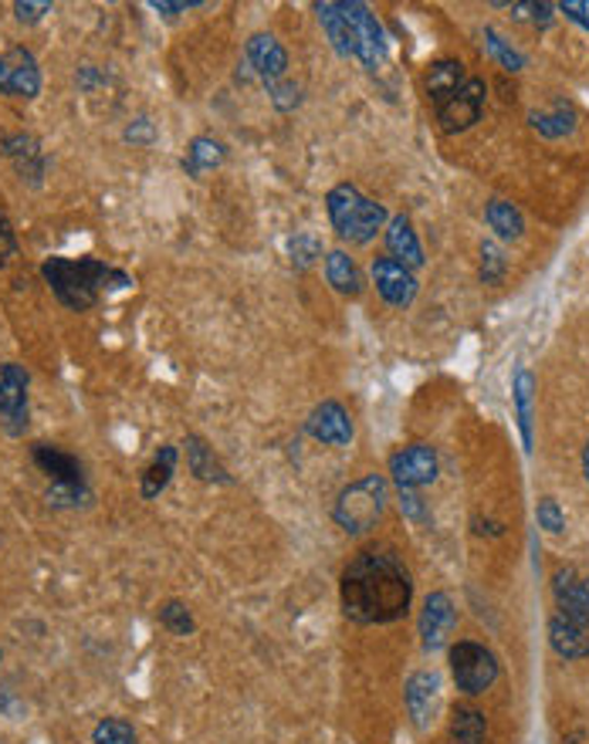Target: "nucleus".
I'll return each mask as SVG.
<instances>
[{
	"instance_id": "nucleus-1",
	"label": "nucleus",
	"mask_w": 589,
	"mask_h": 744,
	"mask_svg": "<svg viewBox=\"0 0 589 744\" xmlns=\"http://www.w3.org/2000/svg\"><path fill=\"white\" fill-rule=\"evenodd\" d=\"M414 579L393 548H366L342 569L339 603L342 616L356 626H383L407 616Z\"/></svg>"
},
{
	"instance_id": "nucleus-2",
	"label": "nucleus",
	"mask_w": 589,
	"mask_h": 744,
	"mask_svg": "<svg viewBox=\"0 0 589 744\" xmlns=\"http://www.w3.org/2000/svg\"><path fill=\"white\" fill-rule=\"evenodd\" d=\"M55 298L68 311H89L105 288H112V267L99 257H52L42 267Z\"/></svg>"
},
{
	"instance_id": "nucleus-3",
	"label": "nucleus",
	"mask_w": 589,
	"mask_h": 744,
	"mask_svg": "<svg viewBox=\"0 0 589 744\" xmlns=\"http://www.w3.org/2000/svg\"><path fill=\"white\" fill-rule=\"evenodd\" d=\"M326 210H329V220H332L336 233L349 244H370L376 238V230L386 224L383 204L363 197V193L352 183H339V186L329 190Z\"/></svg>"
},
{
	"instance_id": "nucleus-4",
	"label": "nucleus",
	"mask_w": 589,
	"mask_h": 744,
	"mask_svg": "<svg viewBox=\"0 0 589 744\" xmlns=\"http://www.w3.org/2000/svg\"><path fill=\"white\" fill-rule=\"evenodd\" d=\"M386 501H389L386 481L380 474H366L356 484L342 488V494L332 504V518L346 535H363L383 518Z\"/></svg>"
},
{
	"instance_id": "nucleus-5",
	"label": "nucleus",
	"mask_w": 589,
	"mask_h": 744,
	"mask_svg": "<svg viewBox=\"0 0 589 744\" xmlns=\"http://www.w3.org/2000/svg\"><path fill=\"white\" fill-rule=\"evenodd\" d=\"M339 11L349 24V48L366 71H376L386 61V34L380 18L360 0H339Z\"/></svg>"
},
{
	"instance_id": "nucleus-6",
	"label": "nucleus",
	"mask_w": 589,
	"mask_h": 744,
	"mask_svg": "<svg viewBox=\"0 0 589 744\" xmlns=\"http://www.w3.org/2000/svg\"><path fill=\"white\" fill-rule=\"evenodd\" d=\"M451 674H454V684L461 694L475 697V694H485L498 680L501 667H498V656L488 646H482L475 640H457L451 646Z\"/></svg>"
},
{
	"instance_id": "nucleus-7",
	"label": "nucleus",
	"mask_w": 589,
	"mask_h": 744,
	"mask_svg": "<svg viewBox=\"0 0 589 744\" xmlns=\"http://www.w3.org/2000/svg\"><path fill=\"white\" fill-rule=\"evenodd\" d=\"M27 389H31V373L21 363L0 366V426H4V434L11 437H21L27 430V420H31Z\"/></svg>"
},
{
	"instance_id": "nucleus-8",
	"label": "nucleus",
	"mask_w": 589,
	"mask_h": 744,
	"mask_svg": "<svg viewBox=\"0 0 589 744\" xmlns=\"http://www.w3.org/2000/svg\"><path fill=\"white\" fill-rule=\"evenodd\" d=\"M0 92L11 99L42 95V68H37V58L27 48H0Z\"/></svg>"
},
{
	"instance_id": "nucleus-9",
	"label": "nucleus",
	"mask_w": 589,
	"mask_h": 744,
	"mask_svg": "<svg viewBox=\"0 0 589 744\" xmlns=\"http://www.w3.org/2000/svg\"><path fill=\"white\" fill-rule=\"evenodd\" d=\"M485 95H488V89H485L482 78H464V85L444 105H438V123H441V129L448 136H454V133H464V129L475 126L482 119Z\"/></svg>"
},
{
	"instance_id": "nucleus-10",
	"label": "nucleus",
	"mask_w": 589,
	"mask_h": 744,
	"mask_svg": "<svg viewBox=\"0 0 589 744\" xmlns=\"http://www.w3.org/2000/svg\"><path fill=\"white\" fill-rule=\"evenodd\" d=\"M389 474L400 491H417L434 484L438 478V450L427 444H410L389 457Z\"/></svg>"
},
{
	"instance_id": "nucleus-11",
	"label": "nucleus",
	"mask_w": 589,
	"mask_h": 744,
	"mask_svg": "<svg viewBox=\"0 0 589 744\" xmlns=\"http://www.w3.org/2000/svg\"><path fill=\"white\" fill-rule=\"evenodd\" d=\"M404 700H407V714H410L414 728L427 731L438 721V711H441V677L434 671L414 674L404 687Z\"/></svg>"
},
{
	"instance_id": "nucleus-12",
	"label": "nucleus",
	"mask_w": 589,
	"mask_h": 744,
	"mask_svg": "<svg viewBox=\"0 0 589 744\" xmlns=\"http://www.w3.org/2000/svg\"><path fill=\"white\" fill-rule=\"evenodd\" d=\"M457 622V613H454V603L448 593H430L423 599V613H420V640H423V650H441L448 646V637L454 630Z\"/></svg>"
},
{
	"instance_id": "nucleus-13",
	"label": "nucleus",
	"mask_w": 589,
	"mask_h": 744,
	"mask_svg": "<svg viewBox=\"0 0 589 744\" xmlns=\"http://www.w3.org/2000/svg\"><path fill=\"white\" fill-rule=\"evenodd\" d=\"M305 430L319 444H329V447H349L352 444V434H356V430H352V416L336 400H326V403H319L316 410H312Z\"/></svg>"
},
{
	"instance_id": "nucleus-14",
	"label": "nucleus",
	"mask_w": 589,
	"mask_h": 744,
	"mask_svg": "<svg viewBox=\"0 0 589 744\" xmlns=\"http://www.w3.org/2000/svg\"><path fill=\"white\" fill-rule=\"evenodd\" d=\"M373 282H376V291L383 295V301H389L393 308H407L417 298L414 271L397 264L393 257H376L373 261Z\"/></svg>"
},
{
	"instance_id": "nucleus-15",
	"label": "nucleus",
	"mask_w": 589,
	"mask_h": 744,
	"mask_svg": "<svg viewBox=\"0 0 589 744\" xmlns=\"http://www.w3.org/2000/svg\"><path fill=\"white\" fill-rule=\"evenodd\" d=\"M548 646L563 660H586L589 656V619L556 613L548 619Z\"/></svg>"
},
{
	"instance_id": "nucleus-16",
	"label": "nucleus",
	"mask_w": 589,
	"mask_h": 744,
	"mask_svg": "<svg viewBox=\"0 0 589 744\" xmlns=\"http://www.w3.org/2000/svg\"><path fill=\"white\" fill-rule=\"evenodd\" d=\"M248 61L254 68V75L261 78V82H268V89L279 85V78L288 71V55L285 48L279 45V37L271 34H254L248 42Z\"/></svg>"
},
{
	"instance_id": "nucleus-17",
	"label": "nucleus",
	"mask_w": 589,
	"mask_h": 744,
	"mask_svg": "<svg viewBox=\"0 0 589 744\" xmlns=\"http://www.w3.org/2000/svg\"><path fill=\"white\" fill-rule=\"evenodd\" d=\"M31 457L37 467H42V474L52 478V484H86V467L75 454H68L55 444H34Z\"/></svg>"
},
{
	"instance_id": "nucleus-18",
	"label": "nucleus",
	"mask_w": 589,
	"mask_h": 744,
	"mask_svg": "<svg viewBox=\"0 0 589 744\" xmlns=\"http://www.w3.org/2000/svg\"><path fill=\"white\" fill-rule=\"evenodd\" d=\"M553 593H556V613L589 619V575H579L576 569H559L553 575Z\"/></svg>"
},
{
	"instance_id": "nucleus-19",
	"label": "nucleus",
	"mask_w": 589,
	"mask_h": 744,
	"mask_svg": "<svg viewBox=\"0 0 589 744\" xmlns=\"http://www.w3.org/2000/svg\"><path fill=\"white\" fill-rule=\"evenodd\" d=\"M386 251H389L393 261L410 267V271L423 264V248L417 241V233H414L407 214H397V217L389 220V227H386Z\"/></svg>"
},
{
	"instance_id": "nucleus-20",
	"label": "nucleus",
	"mask_w": 589,
	"mask_h": 744,
	"mask_svg": "<svg viewBox=\"0 0 589 744\" xmlns=\"http://www.w3.org/2000/svg\"><path fill=\"white\" fill-rule=\"evenodd\" d=\"M0 152H4L8 160L18 167L21 180H24V176L37 180V176L45 173V156H42V146H37V139H34V136H27V133H11V136H4V139H0Z\"/></svg>"
},
{
	"instance_id": "nucleus-21",
	"label": "nucleus",
	"mask_w": 589,
	"mask_h": 744,
	"mask_svg": "<svg viewBox=\"0 0 589 744\" xmlns=\"http://www.w3.org/2000/svg\"><path fill=\"white\" fill-rule=\"evenodd\" d=\"M177 457H180V450L173 444H163L160 450H156V457L149 460V467H146L143 478H139L143 501H156V497L167 491V484H170V478L177 471Z\"/></svg>"
},
{
	"instance_id": "nucleus-22",
	"label": "nucleus",
	"mask_w": 589,
	"mask_h": 744,
	"mask_svg": "<svg viewBox=\"0 0 589 744\" xmlns=\"http://www.w3.org/2000/svg\"><path fill=\"white\" fill-rule=\"evenodd\" d=\"M512 403H516V420H519V434L525 454H532V403H535V376L519 366L512 379Z\"/></svg>"
},
{
	"instance_id": "nucleus-23",
	"label": "nucleus",
	"mask_w": 589,
	"mask_h": 744,
	"mask_svg": "<svg viewBox=\"0 0 589 744\" xmlns=\"http://www.w3.org/2000/svg\"><path fill=\"white\" fill-rule=\"evenodd\" d=\"M183 447H186V467H190V474L193 478H201V481H217V484H227L230 478H227V471L220 467V460L214 457V447L204 440V437H196V434H190L186 440H183Z\"/></svg>"
},
{
	"instance_id": "nucleus-24",
	"label": "nucleus",
	"mask_w": 589,
	"mask_h": 744,
	"mask_svg": "<svg viewBox=\"0 0 589 744\" xmlns=\"http://www.w3.org/2000/svg\"><path fill=\"white\" fill-rule=\"evenodd\" d=\"M488 737V718L478 708H454L451 724H448V744H485Z\"/></svg>"
},
{
	"instance_id": "nucleus-25",
	"label": "nucleus",
	"mask_w": 589,
	"mask_h": 744,
	"mask_svg": "<svg viewBox=\"0 0 589 744\" xmlns=\"http://www.w3.org/2000/svg\"><path fill=\"white\" fill-rule=\"evenodd\" d=\"M326 278H329V285H332L339 295L356 298V295L363 291V274H360L356 261H352L346 251H329V254H326Z\"/></svg>"
},
{
	"instance_id": "nucleus-26",
	"label": "nucleus",
	"mask_w": 589,
	"mask_h": 744,
	"mask_svg": "<svg viewBox=\"0 0 589 744\" xmlns=\"http://www.w3.org/2000/svg\"><path fill=\"white\" fill-rule=\"evenodd\" d=\"M461 85H464V65L454 61V58L438 61L434 68H430V75H427V95H430V102H434V108L444 105Z\"/></svg>"
},
{
	"instance_id": "nucleus-27",
	"label": "nucleus",
	"mask_w": 589,
	"mask_h": 744,
	"mask_svg": "<svg viewBox=\"0 0 589 744\" xmlns=\"http://www.w3.org/2000/svg\"><path fill=\"white\" fill-rule=\"evenodd\" d=\"M224 156H227L224 142H217L214 136H196V139L186 146L183 170H186V176H201V173L220 167V163H224Z\"/></svg>"
},
{
	"instance_id": "nucleus-28",
	"label": "nucleus",
	"mask_w": 589,
	"mask_h": 744,
	"mask_svg": "<svg viewBox=\"0 0 589 744\" xmlns=\"http://www.w3.org/2000/svg\"><path fill=\"white\" fill-rule=\"evenodd\" d=\"M485 220L488 227L498 233L501 241H519L522 233H525V217L516 204H508V201H491L485 207Z\"/></svg>"
},
{
	"instance_id": "nucleus-29",
	"label": "nucleus",
	"mask_w": 589,
	"mask_h": 744,
	"mask_svg": "<svg viewBox=\"0 0 589 744\" xmlns=\"http://www.w3.org/2000/svg\"><path fill=\"white\" fill-rule=\"evenodd\" d=\"M529 123L545 139H563V136H569L576 129V112L566 102H556L548 112H532Z\"/></svg>"
},
{
	"instance_id": "nucleus-30",
	"label": "nucleus",
	"mask_w": 589,
	"mask_h": 744,
	"mask_svg": "<svg viewBox=\"0 0 589 744\" xmlns=\"http://www.w3.org/2000/svg\"><path fill=\"white\" fill-rule=\"evenodd\" d=\"M92 744H136V728L126 718H102L92 731Z\"/></svg>"
},
{
	"instance_id": "nucleus-31",
	"label": "nucleus",
	"mask_w": 589,
	"mask_h": 744,
	"mask_svg": "<svg viewBox=\"0 0 589 744\" xmlns=\"http://www.w3.org/2000/svg\"><path fill=\"white\" fill-rule=\"evenodd\" d=\"M160 626H163V630H170L173 637H190L196 630L193 613L180 599H170V603L160 606Z\"/></svg>"
},
{
	"instance_id": "nucleus-32",
	"label": "nucleus",
	"mask_w": 589,
	"mask_h": 744,
	"mask_svg": "<svg viewBox=\"0 0 589 744\" xmlns=\"http://www.w3.org/2000/svg\"><path fill=\"white\" fill-rule=\"evenodd\" d=\"M485 42H488V55H491L505 71H522V68H525V55L508 45L495 27L485 31Z\"/></svg>"
},
{
	"instance_id": "nucleus-33",
	"label": "nucleus",
	"mask_w": 589,
	"mask_h": 744,
	"mask_svg": "<svg viewBox=\"0 0 589 744\" xmlns=\"http://www.w3.org/2000/svg\"><path fill=\"white\" fill-rule=\"evenodd\" d=\"M535 522H539V528H545L548 535H563L566 531V515H563V507H559V501L556 497H539V504H535Z\"/></svg>"
},
{
	"instance_id": "nucleus-34",
	"label": "nucleus",
	"mask_w": 589,
	"mask_h": 744,
	"mask_svg": "<svg viewBox=\"0 0 589 744\" xmlns=\"http://www.w3.org/2000/svg\"><path fill=\"white\" fill-rule=\"evenodd\" d=\"M505 267H508L505 251H501L495 241H485V244H482V282H485V285H501Z\"/></svg>"
},
{
	"instance_id": "nucleus-35",
	"label": "nucleus",
	"mask_w": 589,
	"mask_h": 744,
	"mask_svg": "<svg viewBox=\"0 0 589 744\" xmlns=\"http://www.w3.org/2000/svg\"><path fill=\"white\" fill-rule=\"evenodd\" d=\"M288 251H292V264L295 267H308L312 261L322 254V244L312 238V233H295V238L288 241Z\"/></svg>"
},
{
	"instance_id": "nucleus-36",
	"label": "nucleus",
	"mask_w": 589,
	"mask_h": 744,
	"mask_svg": "<svg viewBox=\"0 0 589 744\" xmlns=\"http://www.w3.org/2000/svg\"><path fill=\"white\" fill-rule=\"evenodd\" d=\"M86 497H89L86 484H52L48 488V504H55V507H75V504H82Z\"/></svg>"
},
{
	"instance_id": "nucleus-37",
	"label": "nucleus",
	"mask_w": 589,
	"mask_h": 744,
	"mask_svg": "<svg viewBox=\"0 0 589 744\" xmlns=\"http://www.w3.org/2000/svg\"><path fill=\"white\" fill-rule=\"evenodd\" d=\"M14 254H18V233H14L11 217L0 210V267H4Z\"/></svg>"
},
{
	"instance_id": "nucleus-38",
	"label": "nucleus",
	"mask_w": 589,
	"mask_h": 744,
	"mask_svg": "<svg viewBox=\"0 0 589 744\" xmlns=\"http://www.w3.org/2000/svg\"><path fill=\"white\" fill-rule=\"evenodd\" d=\"M126 142H133V146H152L156 142V126L146 119V115H139V119H133L129 126H126Z\"/></svg>"
},
{
	"instance_id": "nucleus-39",
	"label": "nucleus",
	"mask_w": 589,
	"mask_h": 744,
	"mask_svg": "<svg viewBox=\"0 0 589 744\" xmlns=\"http://www.w3.org/2000/svg\"><path fill=\"white\" fill-rule=\"evenodd\" d=\"M45 14H52V4H48V0H37V4H31V0H18V4H14V18H18L21 24H37Z\"/></svg>"
},
{
	"instance_id": "nucleus-40",
	"label": "nucleus",
	"mask_w": 589,
	"mask_h": 744,
	"mask_svg": "<svg viewBox=\"0 0 589 744\" xmlns=\"http://www.w3.org/2000/svg\"><path fill=\"white\" fill-rule=\"evenodd\" d=\"M556 11H563L582 31H589V0H563V4H556Z\"/></svg>"
},
{
	"instance_id": "nucleus-41",
	"label": "nucleus",
	"mask_w": 589,
	"mask_h": 744,
	"mask_svg": "<svg viewBox=\"0 0 589 744\" xmlns=\"http://www.w3.org/2000/svg\"><path fill=\"white\" fill-rule=\"evenodd\" d=\"M400 512L410 518V522H423V501L417 497V491H400Z\"/></svg>"
},
{
	"instance_id": "nucleus-42",
	"label": "nucleus",
	"mask_w": 589,
	"mask_h": 744,
	"mask_svg": "<svg viewBox=\"0 0 589 744\" xmlns=\"http://www.w3.org/2000/svg\"><path fill=\"white\" fill-rule=\"evenodd\" d=\"M271 102L279 105L282 112H288L292 105H298V89L295 85H274L271 89Z\"/></svg>"
},
{
	"instance_id": "nucleus-43",
	"label": "nucleus",
	"mask_w": 589,
	"mask_h": 744,
	"mask_svg": "<svg viewBox=\"0 0 589 744\" xmlns=\"http://www.w3.org/2000/svg\"><path fill=\"white\" fill-rule=\"evenodd\" d=\"M190 8H201L196 4V0H177V4H167V0H152V11H160V14H167V18H173V14H180V11H190Z\"/></svg>"
},
{
	"instance_id": "nucleus-44",
	"label": "nucleus",
	"mask_w": 589,
	"mask_h": 744,
	"mask_svg": "<svg viewBox=\"0 0 589 744\" xmlns=\"http://www.w3.org/2000/svg\"><path fill=\"white\" fill-rule=\"evenodd\" d=\"M0 711H4L8 718H18V714H24V703H21V700H14L8 690H0Z\"/></svg>"
},
{
	"instance_id": "nucleus-45",
	"label": "nucleus",
	"mask_w": 589,
	"mask_h": 744,
	"mask_svg": "<svg viewBox=\"0 0 589 744\" xmlns=\"http://www.w3.org/2000/svg\"><path fill=\"white\" fill-rule=\"evenodd\" d=\"M99 82V71L92 68V65H86V68H78V85L82 89H92Z\"/></svg>"
},
{
	"instance_id": "nucleus-46",
	"label": "nucleus",
	"mask_w": 589,
	"mask_h": 744,
	"mask_svg": "<svg viewBox=\"0 0 589 744\" xmlns=\"http://www.w3.org/2000/svg\"><path fill=\"white\" fill-rule=\"evenodd\" d=\"M475 531H478V535H485V531H488V535H501V525H498V522H482V518H475Z\"/></svg>"
},
{
	"instance_id": "nucleus-47",
	"label": "nucleus",
	"mask_w": 589,
	"mask_h": 744,
	"mask_svg": "<svg viewBox=\"0 0 589 744\" xmlns=\"http://www.w3.org/2000/svg\"><path fill=\"white\" fill-rule=\"evenodd\" d=\"M582 478H586V484H589V444L582 447Z\"/></svg>"
},
{
	"instance_id": "nucleus-48",
	"label": "nucleus",
	"mask_w": 589,
	"mask_h": 744,
	"mask_svg": "<svg viewBox=\"0 0 589 744\" xmlns=\"http://www.w3.org/2000/svg\"><path fill=\"white\" fill-rule=\"evenodd\" d=\"M0 660H4V650H0Z\"/></svg>"
}]
</instances>
